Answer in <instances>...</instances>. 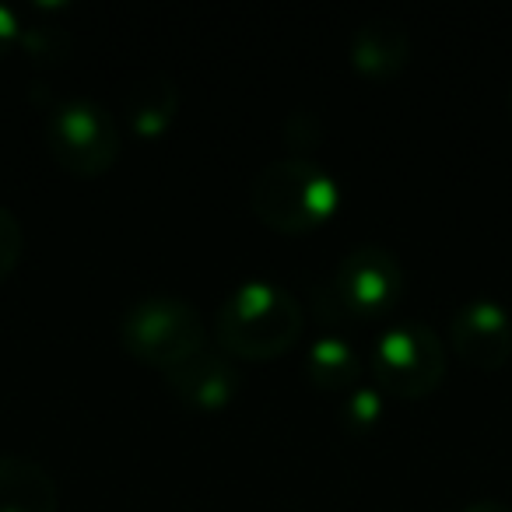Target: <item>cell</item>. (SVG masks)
Masks as SVG:
<instances>
[{"mask_svg":"<svg viewBox=\"0 0 512 512\" xmlns=\"http://www.w3.org/2000/svg\"><path fill=\"white\" fill-rule=\"evenodd\" d=\"M179 88L169 74H144L123 92V120L141 141H158L176 123Z\"/></svg>","mask_w":512,"mask_h":512,"instance_id":"cell-10","label":"cell"},{"mask_svg":"<svg viewBox=\"0 0 512 512\" xmlns=\"http://www.w3.org/2000/svg\"><path fill=\"white\" fill-rule=\"evenodd\" d=\"M25 253V228L8 207L0 204V281L11 278V271L18 267Z\"/></svg>","mask_w":512,"mask_h":512,"instance_id":"cell-15","label":"cell"},{"mask_svg":"<svg viewBox=\"0 0 512 512\" xmlns=\"http://www.w3.org/2000/svg\"><path fill=\"white\" fill-rule=\"evenodd\" d=\"M379 390L400 400L432 397L446 379V344L425 323H397L383 330L369 351Z\"/></svg>","mask_w":512,"mask_h":512,"instance_id":"cell-4","label":"cell"},{"mask_svg":"<svg viewBox=\"0 0 512 512\" xmlns=\"http://www.w3.org/2000/svg\"><path fill=\"white\" fill-rule=\"evenodd\" d=\"M509 113H512V88H509Z\"/></svg>","mask_w":512,"mask_h":512,"instance_id":"cell-19","label":"cell"},{"mask_svg":"<svg viewBox=\"0 0 512 512\" xmlns=\"http://www.w3.org/2000/svg\"><path fill=\"white\" fill-rule=\"evenodd\" d=\"M0 512H60L53 474L32 456H0Z\"/></svg>","mask_w":512,"mask_h":512,"instance_id":"cell-11","label":"cell"},{"mask_svg":"<svg viewBox=\"0 0 512 512\" xmlns=\"http://www.w3.org/2000/svg\"><path fill=\"white\" fill-rule=\"evenodd\" d=\"M285 137L295 151H306V148H316L323 137V127L313 113H292L285 123Z\"/></svg>","mask_w":512,"mask_h":512,"instance_id":"cell-16","label":"cell"},{"mask_svg":"<svg viewBox=\"0 0 512 512\" xmlns=\"http://www.w3.org/2000/svg\"><path fill=\"white\" fill-rule=\"evenodd\" d=\"M386 414V400L379 386H355L351 393H344L337 404V418H341L344 432L351 435H369L379 428Z\"/></svg>","mask_w":512,"mask_h":512,"instance_id":"cell-13","label":"cell"},{"mask_svg":"<svg viewBox=\"0 0 512 512\" xmlns=\"http://www.w3.org/2000/svg\"><path fill=\"white\" fill-rule=\"evenodd\" d=\"M351 67L369 81H390L411 60V36L397 18H369L351 36Z\"/></svg>","mask_w":512,"mask_h":512,"instance_id":"cell-9","label":"cell"},{"mask_svg":"<svg viewBox=\"0 0 512 512\" xmlns=\"http://www.w3.org/2000/svg\"><path fill=\"white\" fill-rule=\"evenodd\" d=\"M18 46L29 53L32 64H60V60L71 57V32L67 29H57V25H22L18 32Z\"/></svg>","mask_w":512,"mask_h":512,"instance_id":"cell-14","label":"cell"},{"mask_svg":"<svg viewBox=\"0 0 512 512\" xmlns=\"http://www.w3.org/2000/svg\"><path fill=\"white\" fill-rule=\"evenodd\" d=\"M337 302L348 313V320H372L397 306L400 288H404V267L383 246H358L337 267L334 281Z\"/></svg>","mask_w":512,"mask_h":512,"instance_id":"cell-6","label":"cell"},{"mask_svg":"<svg viewBox=\"0 0 512 512\" xmlns=\"http://www.w3.org/2000/svg\"><path fill=\"white\" fill-rule=\"evenodd\" d=\"M249 207L271 232L309 235L337 214L341 186L309 158H278L253 176Z\"/></svg>","mask_w":512,"mask_h":512,"instance_id":"cell-2","label":"cell"},{"mask_svg":"<svg viewBox=\"0 0 512 512\" xmlns=\"http://www.w3.org/2000/svg\"><path fill=\"white\" fill-rule=\"evenodd\" d=\"M162 376L172 397L186 411H197V414H214L221 407H228L242 386L239 369H235L232 358L225 351H211V348H200L197 355H190L176 369L162 372Z\"/></svg>","mask_w":512,"mask_h":512,"instance_id":"cell-8","label":"cell"},{"mask_svg":"<svg viewBox=\"0 0 512 512\" xmlns=\"http://www.w3.org/2000/svg\"><path fill=\"white\" fill-rule=\"evenodd\" d=\"M449 344L470 369H505L512 358V316L491 299L463 302L449 316Z\"/></svg>","mask_w":512,"mask_h":512,"instance_id":"cell-7","label":"cell"},{"mask_svg":"<svg viewBox=\"0 0 512 512\" xmlns=\"http://www.w3.org/2000/svg\"><path fill=\"white\" fill-rule=\"evenodd\" d=\"M207 330L200 313L183 299L151 295L137 299L120 316V344L130 358L158 372L176 369L200 348H207Z\"/></svg>","mask_w":512,"mask_h":512,"instance_id":"cell-3","label":"cell"},{"mask_svg":"<svg viewBox=\"0 0 512 512\" xmlns=\"http://www.w3.org/2000/svg\"><path fill=\"white\" fill-rule=\"evenodd\" d=\"M306 330V309L292 292L271 281H242L214 316V337L228 358L274 362L292 351Z\"/></svg>","mask_w":512,"mask_h":512,"instance_id":"cell-1","label":"cell"},{"mask_svg":"<svg viewBox=\"0 0 512 512\" xmlns=\"http://www.w3.org/2000/svg\"><path fill=\"white\" fill-rule=\"evenodd\" d=\"M306 376L313 379L316 390L344 397V393L355 390L358 379H362V358H358V351L351 348L344 337L327 334V337H320V341H313V348H309Z\"/></svg>","mask_w":512,"mask_h":512,"instance_id":"cell-12","label":"cell"},{"mask_svg":"<svg viewBox=\"0 0 512 512\" xmlns=\"http://www.w3.org/2000/svg\"><path fill=\"white\" fill-rule=\"evenodd\" d=\"M46 148L53 162L78 179L106 176L120 158V127L99 102H60L46 120Z\"/></svg>","mask_w":512,"mask_h":512,"instance_id":"cell-5","label":"cell"},{"mask_svg":"<svg viewBox=\"0 0 512 512\" xmlns=\"http://www.w3.org/2000/svg\"><path fill=\"white\" fill-rule=\"evenodd\" d=\"M463 512H512V505L498 502V498H481V502H470Z\"/></svg>","mask_w":512,"mask_h":512,"instance_id":"cell-18","label":"cell"},{"mask_svg":"<svg viewBox=\"0 0 512 512\" xmlns=\"http://www.w3.org/2000/svg\"><path fill=\"white\" fill-rule=\"evenodd\" d=\"M18 32H22V22H18V15L11 8H4V4H0V60L8 57L11 46H18Z\"/></svg>","mask_w":512,"mask_h":512,"instance_id":"cell-17","label":"cell"}]
</instances>
